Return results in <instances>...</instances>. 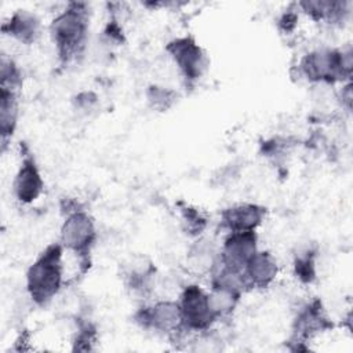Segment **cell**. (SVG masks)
<instances>
[{
    "label": "cell",
    "mask_w": 353,
    "mask_h": 353,
    "mask_svg": "<svg viewBox=\"0 0 353 353\" xmlns=\"http://www.w3.org/2000/svg\"><path fill=\"white\" fill-rule=\"evenodd\" d=\"M88 6L81 1L69 3L52 19L50 32L58 57L63 63L70 62L83 52L88 34Z\"/></svg>",
    "instance_id": "obj_1"
},
{
    "label": "cell",
    "mask_w": 353,
    "mask_h": 353,
    "mask_svg": "<svg viewBox=\"0 0 353 353\" xmlns=\"http://www.w3.org/2000/svg\"><path fill=\"white\" fill-rule=\"evenodd\" d=\"M63 247L47 245L26 272V291L37 306H46L59 292L63 281Z\"/></svg>",
    "instance_id": "obj_2"
},
{
    "label": "cell",
    "mask_w": 353,
    "mask_h": 353,
    "mask_svg": "<svg viewBox=\"0 0 353 353\" xmlns=\"http://www.w3.org/2000/svg\"><path fill=\"white\" fill-rule=\"evenodd\" d=\"M352 50L317 48L306 54L301 63V73L309 81L335 83L349 79L352 74Z\"/></svg>",
    "instance_id": "obj_3"
},
{
    "label": "cell",
    "mask_w": 353,
    "mask_h": 353,
    "mask_svg": "<svg viewBox=\"0 0 353 353\" xmlns=\"http://www.w3.org/2000/svg\"><path fill=\"white\" fill-rule=\"evenodd\" d=\"M95 240L97 228L88 212L79 208L66 214L61 226V244L63 248L73 251L80 259H88Z\"/></svg>",
    "instance_id": "obj_4"
},
{
    "label": "cell",
    "mask_w": 353,
    "mask_h": 353,
    "mask_svg": "<svg viewBox=\"0 0 353 353\" xmlns=\"http://www.w3.org/2000/svg\"><path fill=\"white\" fill-rule=\"evenodd\" d=\"M178 303L186 331H210L211 325L216 321L210 307L208 294L197 284L186 285L181 292Z\"/></svg>",
    "instance_id": "obj_5"
},
{
    "label": "cell",
    "mask_w": 353,
    "mask_h": 353,
    "mask_svg": "<svg viewBox=\"0 0 353 353\" xmlns=\"http://www.w3.org/2000/svg\"><path fill=\"white\" fill-rule=\"evenodd\" d=\"M135 321L148 330H154L170 336L186 331L178 301H159L150 306H143L135 313Z\"/></svg>",
    "instance_id": "obj_6"
},
{
    "label": "cell",
    "mask_w": 353,
    "mask_h": 353,
    "mask_svg": "<svg viewBox=\"0 0 353 353\" xmlns=\"http://www.w3.org/2000/svg\"><path fill=\"white\" fill-rule=\"evenodd\" d=\"M165 50L171 55L186 83L192 84L204 74L208 65L207 55L193 37H176L167 44Z\"/></svg>",
    "instance_id": "obj_7"
},
{
    "label": "cell",
    "mask_w": 353,
    "mask_h": 353,
    "mask_svg": "<svg viewBox=\"0 0 353 353\" xmlns=\"http://www.w3.org/2000/svg\"><path fill=\"white\" fill-rule=\"evenodd\" d=\"M256 252L258 236L255 230L232 232L225 237L218 256L222 263L243 272Z\"/></svg>",
    "instance_id": "obj_8"
},
{
    "label": "cell",
    "mask_w": 353,
    "mask_h": 353,
    "mask_svg": "<svg viewBox=\"0 0 353 353\" xmlns=\"http://www.w3.org/2000/svg\"><path fill=\"white\" fill-rule=\"evenodd\" d=\"M12 189L14 196L22 204L33 203L43 193V176L40 174V170L33 154L28 150L22 152V161L15 174Z\"/></svg>",
    "instance_id": "obj_9"
},
{
    "label": "cell",
    "mask_w": 353,
    "mask_h": 353,
    "mask_svg": "<svg viewBox=\"0 0 353 353\" xmlns=\"http://www.w3.org/2000/svg\"><path fill=\"white\" fill-rule=\"evenodd\" d=\"M266 208L254 203H240L221 212V228L232 232H251L263 222Z\"/></svg>",
    "instance_id": "obj_10"
},
{
    "label": "cell",
    "mask_w": 353,
    "mask_h": 353,
    "mask_svg": "<svg viewBox=\"0 0 353 353\" xmlns=\"http://www.w3.org/2000/svg\"><path fill=\"white\" fill-rule=\"evenodd\" d=\"M332 324L324 313L321 302L314 299L306 303L296 314L292 324L294 343H303L313 335L331 328Z\"/></svg>",
    "instance_id": "obj_11"
},
{
    "label": "cell",
    "mask_w": 353,
    "mask_h": 353,
    "mask_svg": "<svg viewBox=\"0 0 353 353\" xmlns=\"http://www.w3.org/2000/svg\"><path fill=\"white\" fill-rule=\"evenodd\" d=\"M243 273L248 288H266L277 277L279 265L270 252L258 250L244 268Z\"/></svg>",
    "instance_id": "obj_12"
},
{
    "label": "cell",
    "mask_w": 353,
    "mask_h": 353,
    "mask_svg": "<svg viewBox=\"0 0 353 353\" xmlns=\"http://www.w3.org/2000/svg\"><path fill=\"white\" fill-rule=\"evenodd\" d=\"M40 19L33 12L18 10L1 25V32L23 44H32L40 36Z\"/></svg>",
    "instance_id": "obj_13"
},
{
    "label": "cell",
    "mask_w": 353,
    "mask_h": 353,
    "mask_svg": "<svg viewBox=\"0 0 353 353\" xmlns=\"http://www.w3.org/2000/svg\"><path fill=\"white\" fill-rule=\"evenodd\" d=\"M18 124V97L17 91L0 88V135L3 149L12 137Z\"/></svg>",
    "instance_id": "obj_14"
},
{
    "label": "cell",
    "mask_w": 353,
    "mask_h": 353,
    "mask_svg": "<svg viewBox=\"0 0 353 353\" xmlns=\"http://www.w3.org/2000/svg\"><path fill=\"white\" fill-rule=\"evenodd\" d=\"M347 4L345 1H331V0H309L298 3V7L302 8L314 21H328L339 22L345 18L347 12Z\"/></svg>",
    "instance_id": "obj_15"
},
{
    "label": "cell",
    "mask_w": 353,
    "mask_h": 353,
    "mask_svg": "<svg viewBox=\"0 0 353 353\" xmlns=\"http://www.w3.org/2000/svg\"><path fill=\"white\" fill-rule=\"evenodd\" d=\"M154 273H156V269L152 265V262L145 256H139L134 259L127 269V273H125L127 285L132 291L143 294L150 288Z\"/></svg>",
    "instance_id": "obj_16"
},
{
    "label": "cell",
    "mask_w": 353,
    "mask_h": 353,
    "mask_svg": "<svg viewBox=\"0 0 353 353\" xmlns=\"http://www.w3.org/2000/svg\"><path fill=\"white\" fill-rule=\"evenodd\" d=\"M219 251H215L214 245L211 241L208 243L207 240H197L190 251H189V266L196 272V273H208L212 270L216 259H218Z\"/></svg>",
    "instance_id": "obj_17"
},
{
    "label": "cell",
    "mask_w": 353,
    "mask_h": 353,
    "mask_svg": "<svg viewBox=\"0 0 353 353\" xmlns=\"http://www.w3.org/2000/svg\"><path fill=\"white\" fill-rule=\"evenodd\" d=\"M208 294V302L210 307L214 313V316L218 319L229 316L237 306L240 298L243 294L222 288V287H211V291Z\"/></svg>",
    "instance_id": "obj_18"
},
{
    "label": "cell",
    "mask_w": 353,
    "mask_h": 353,
    "mask_svg": "<svg viewBox=\"0 0 353 353\" xmlns=\"http://www.w3.org/2000/svg\"><path fill=\"white\" fill-rule=\"evenodd\" d=\"M295 276L303 283L310 284L316 279V254L312 250H305L296 254L294 259Z\"/></svg>",
    "instance_id": "obj_19"
},
{
    "label": "cell",
    "mask_w": 353,
    "mask_h": 353,
    "mask_svg": "<svg viewBox=\"0 0 353 353\" xmlns=\"http://www.w3.org/2000/svg\"><path fill=\"white\" fill-rule=\"evenodd\" d=\"M179 212L186 233L192 236H199L203 233L207 226V219L197 208L189 204H179Z\"/></svg>",
    "instance_id": "obj_20"
},
{
    "label": "cell",
    "mask_w": 353,
    "mask_h": 353,
    "mask_svg": "<svg viewBox=\"0 0 353 353\" xmlns=\"http://www.w3.org/2000/svg\"><path fill=\"white\" fill-rule=\"evenodd\" d=\"M0 80H1V87L3 88H8V90H12V91H17L19 88V85L22 84L21 70L12 59L1 57Z\"/></svg>",
    "instance_id": "obj_21"
},
{
    "label": "cell",
    "mask_w": 353,
    "mask_h": 353,
    "mask_svg": "<svg viewBox=\"0 0 353 353\" xmlns=\"http://www.w3.org/2000/svg\"><path fill=\"white\" fill-rule=\"evenodd\" d=\"M146 97L153 108L161 110L168 109L175 101V92L167 87L160 85H150L146 92Z\"/></svg>",
    "instance_id": "obj_22"
},
{
    "label": "cell",
    "mask_w": 353,
    "mask_h": 353,
    "mask_svg": "<svg viewBox=\"0 0 353 353\" xmlns=\"http://www.w3.org/2000/svg\"><path fill=\"white\" fill-rule=\"evenodd\" d=\"M296 21H298V15L292 11H287L284 12L280 19H279V26L284 30V32H291L295 25H296Z\"/></svg>",
    "instance_id": "obj_23"
},
{
    "label": "cell",
    "mask_w": 353,
    "mask_h": 353,
    "mask_svg": "<svg viewBox=\"0 0 353 353\" xmlns=\"http://www.w3.org/2000/svg\"><path fill=\"white\" fill-rule=\"evenodd\" d=\"M77 105L83 109L91 108L97 102V97L92 92H81L77 95Z\"/></svg>",
    "instance_id": "obj_24"
}]
</instances>
